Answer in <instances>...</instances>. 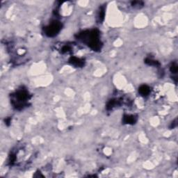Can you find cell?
<instances>
[{
  "instance_id": "13",
  "label": "cell",
  "mask_w": 178,
  "mask_h": 178,
  "mask_svg": "<svg viewBox=\"0 0 178 178\" xmlns=\"http://www.w3.org/2000/svg\"><path fill=\"white\" fill-rule=\"evenodd\" d=\"M10 118H7L6 120V124H9V123H10Z\"/></svg>"
},
{
  "instance_id": "3",
  "label": "cell",
  "mask_w": 178,
  "mask_h": 178,
  "mask_svg": "<svg viewBox=\"0 0 178 178\" xmlns=\"http://www.w3.org/2000/svg\"><path fill=\"white\" fill-rule=\"evenodd\" d=\"M62 29V24L59 21H54L51 24L45 27L44 31L48 37H54L61 31Z\"/></svg>"
},
{
  "instance_id": "5",
  "label": "cell",
  "mask_w": 178,
  "mask_h": 178,
  "mask_svg": "<svg viewBox=\"0 0 178 178\" xmlns=\"http://www.w3.org/2000/svg\"><path fill=\"white\" fill-rule=\"evenodd\" d=\"M137 122V118L134 116L130 115H124L123 117V122L125 124H133Z\"/></svg>"
},
{
  "instance_id": "11",
  "label": "cell",
  "mask_w": 178,
  "mask_h": 178,
  "mask_svg": "<svg viewBox=\"0 0 178 178\" xmlns=\"http://www.w3.org/2000/svg\"><path fill=\"white\" fill-rule=\"evenodd\" d=\"M71 50V48L69 45H65L63 46L61 49V52L62 53H66V52H69Z\"/></svg>"
},
{
  "instance_id": "2",
  "label": "cell",
  "mask_w": 178,
  "mask_h": 178,
  "mask_svg": "<svg viewBox=\"0 0 178 178\" xmlns=\"http://www.w3.org/2000/svg\"><path fill=\"white\" fill-rule=\"evenodd\" d=\"M29 99V94L28 91L25 89H20L13 95V98L11 99L12 104L17 109H23L27 104V101Z\"/></svg>"
},
{
  "instance_id": "1",
  "label": "cell",
  "mask_w": 178,
  "mask_h": 178,
  "mask_svg": "<svg viewBox=\"0 0 178 178\" xmlns=\"http://www.w3.org/2000/svg\"><path fill=\"white\" fill-rule=\"evenodd\" d=\"M77 38L94 51L101 50L102 43L99 40V32L97 29L83 31L78 34Z\"/></svg>"
},
{
  "instance_id": "6",
  "label": "cell",
  "mask_w": 178,
  "mask_h": 178,
  "mask_svg": "<svg viewBox=\"0 0 178 178\" xmlns=\"http://www.w3.org/2000/svg\"><path fill=\"white\" fill-rule=\"evenodd\" d=\"M139 92L142 96H147L150 93V88L148 86L142 85L139 87Z\"/></svg>"
},
{
  "instance_id": "8",
  "label": "cell",
  "mask_w": 178,
  "mask_h": 178,
  "mask_svg": "<svg viewBox=\"0 0 178 178\" xmlns=\"http://www.w3.org/2000/svg\"><path fill=\"white\" fill-rule=\"evenodd\" d=\"M104 16H105V8H104V7H102L100 8V10H99V15H98L99 22H102L104 20Z\"/></svg>"
},
{
  "instance_id": "9",
  "label": "cell",
  "mask_w": 178,
  "mask_h": 178,
  "mask_svg": "<svg viewBox=\"0 0 178 178\" xmlns=\"http://www.w3.org/2000/svg\"><path fill=\"white\" fill-rule=\"evenodd\" d=\"M170 70V72H171L172 73H173V74H176V73H177L178 66L176 63H173L171 65Z\"/></svg>"
},
{
  "instance_id": "7",
  "label": "cell",
  "mask_w": 178,
  "mask_h": 178,
  "mask_svg": "<svg viewBox=\"0 0 178 178\" xmlns=\"http://www.w3.org/2000/svg\"><path fill=\"white\" fill-rule=\"evenodd\" d=\"M145 63L146 64L149 65V66H160V63L158 62L157 61L153 60L152 58H147L145 60Z\"/></svg>"
},
{
  "instance_id": "12",
  "label": "cell",
  "mask_w": 178,
  "mask_h": 178,
  "mask_svg": "<svg viewBox=\"0 0 178 178\" xmlns=\"http://www.w3.org/2000/svg\"><path fill=\"white\" fill-rule=\"evenodd\" d=\"M132 5L134 7H139L140 6H143V2H132Z\"/></svg>"
},
{
  "instance_id": "10",
  "label": "cell",
  "mask_w": 178,
  "mask_h": 178,
  "mask_svg": "<svg viewBox=\"0 0 178 178\" xmlns=\"http://www.w3.org/2000/svg\"><path fill=\"white\" fill-rule=\"evenodd\" d=\"M116 104V100H114V99H111V100L108 102L106 108H107V109H111L112 108L114 107V106H115Z\"/></svg>"
},
{
  "instance_id": "4",
  "label": "cell",
  "mask_w": 178,
  "mask_h": 178,
  "mask_svg": "<svg viewBox=\"0 0 178 178\" xmlns=\"http://www.w3.org/2000/svg\"><path fill=\"white\" fill-rule=\"evenodd\" d=\"M69 63H70L72 66H74L75 67H82L84 65V61L83 59H81L79 58H77L75 56L70 57L69 59Z\"/></svg>"
}]
</instances>
